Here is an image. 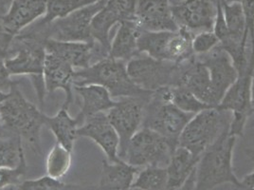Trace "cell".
Returning a JSON list of instances; mask_svg holds the SVG:
<instances>
[{
  "label": "cell",
  "mask_w": 254,
  "mask_h": 190,
  "mask_svg": "<svg viewBox=\"0 0 254 190\" xmlns=\"http://www.w3.org/2000/svg\"><path fill=\"white\" fill-rule=\"evenodd\" d=\"M218 45L219 40L212 31L198 32L192 38V51L196 56L210 53Z\"/></svg>",
  "instance_id": "cell-34"
},
{
  "label": "cell",
  "mask_w": 254,
  "mask_h": 190,
  "mask_svg": "<svg viewBox=\"0 0 254 190\" xmlns=\"http://www.w3.org/2000/svg\"><path fill=\"white\" fill-rule=\"evenodd\" d=\"M13 1L14 0H0V13L2 16L10 9Z\"/></svg>",
  "instance_id": "cell-40"
},
{
  "label": "cell",
  "mask_w": 254,
  "mask_h": 190,
  "mask_svg": "<svg viewBox=\"0 0 254 190\" xmlns=\"http://www.w3.org/2000/svg\"><path fill=\"white\" fill-rule=\"evenodd\" d=\"M2 129H3V127H2V123H1V118H0V133H1Z\"/></svg>",
  "instance_id": "cell-45"
},
{
  "label": "cell",
  "mask_w": 254,
  "mask_h": 190,
  "mask_svg": "<svg viewBox=\"0 0 254 190\" xmlns=\"http://www.w3.org/2000/svg\"><path fill=\"white\" fill-rule=\"evenodd\" d=\"M99 85L112 98H138L148 101L153 93L143 91L135 84L127 73V62L107 56L88 68L75 72V86Z\"/></svg>",
  "instance_id": "cell-2"
},
{
  "label": "cell",
  "mask_w": 254,
  "mask_h": 190,
  "mask_svg": "<svg viewBox=\"0 0 254 190\" xmlns=\"http://www.w3.org/2000/svg\"><path fill=\"white\" fill-rule=\"evenodd\" d=\"M123 22L120 14L110 8L108 5H105L102 10L96 13L91 22V36L95 42L98 43L103 51L109 55L110 52V39L109 34L111 29L116 25Z\"/></svg>",
  "instance_id": "cell-25"
},
{
  "label": "cell",
  "mask_w": 254,
  "mask_h": 190,
  "mask_svg": "<svg viewBox=\"0 0 254 190\" xmlns=\"http://www.w3.org/2000/svg\"><path fill=\"white\" fill-rule=\"evenodd\" d=\"M67 110L62 107L54 116L47 115L46 127L52 130L58 144L72 151L75 140L78 137L77 130L80 127V122L76 117H70Z\"/></svg>",
  "instance_id": "cell-24"
},
{
  "label": "cell",
  "mask_w": 254,
  "mask_h": 190,
  "mask_svg": "<svg viewBox=\"0 0 254 190\" xmlns=\"http://www.w3.org/2000/svg\"><path fill=\"white\" fill-rule=\"evenodd\" d=\"M139 169L125 161L110 163L104 160L98 189L99 190H131Z\"/></svg>",
  "instance_id": "cell-22"
},
{
  "label": "cell",
  "mask_w": 254,
  "mask_h": 190,
  "mask_svg": "<svg viewBox=\"0 0 254 190\" xmlns=\"http://www.w3.org/2000/svg\"><path fill=\"white\" fill-rule=\"evenodd\" d=\"M192 116L155 92L144 106L142 127L158 132L178 147L180 134Z\"/></svg>",
  "instance_id": "cell-7"
},
{
  "label": "cell",
  "mask_w": 254,
  "mask_h": 190,
  "mask_svg": "<svg viewBox=\"0 0 254 190\" xmlns=\"http://www.w3.org/2000/svg\"><path fill=\"white\" fill-rule=\"evenodd\" d=\"M106 3V0H98L53 21L46 26L47 38L58 41L94 42L91 36V22Z\"/></svg>",
  "instance_id": "cell-10"
},
{
  "label": "cell",
  "mask_w": 254,
  "mask_h": 190,
  "mask_svg": "<svg viewBox=\"0 0 254 190\" xmlns=\"http://www.w3.org/2000/svg\"><path fill=\"white\" fill-rule=\"evenodd\" d=\"M131 190H136V189H132Z\"/></svg>",
  "instance_id": "cell-47"
},
{
  "label": "cell",
  "mask_w": 254,
  "mask_h": 190,
  "mask_svg": "<svg viewBox=\"0 0 254 190\" xmlns=\"http://www.w3.org/2000/svg\"><path fill=\"white\" fill-rule=\"evenodd\" d=\"M232 112L211 107L194 114L180 134L179 146L188 149L194 156L212 146L223 134L230 130Z\"/></svg>",
  "instance_id": "cell-5"
},
{
  "label": "cell",
  "mask_w": 254,
  "mask_h": 190,
  "mask_svg": "<svg viewBox=\"0 0 254 190\" xmlns=\"http://www.w3.org/2000/svg\"><path fill=\"white\" fill-rule=\"evenodd\" d=\"M46 41L19 33L13 38L9 54L4 59L5 66L11 75H28L31 77L41 106L44 105L46 94L43 75L47 56Z\"/></svg>",
  "instance_id": "cell-4"
},
{
  "label": "cell",
  "mask_w": 254,
  "mask_h": 190,
  "mask_svg": "<svg viewBox=\"0 0 254 190\" xmlns=\"http://www.w3.org/2000/svg\"><path fill=\"white\" fill-rule=\"evenodd\" d=\"M141 32L136 20H129L120 23L116 35L110 45L109 57L124 62L139 55L138 53V36Z\"/></svg>",
  "instance_id": "cell-21"
},
{
  "label": "cell",
  "mask_w": 254,
  "mask_h": 190,
  "mask_svg": "<svg viewBox=\"0 0 254 190\" xmlns=\"http://www.w3.org/2000/svg\"><path fill=\"white\" fill-rule=\"evenodd\" d=\"M173 87L185 88L203 103L213 107L217 106L208 69L196 55L178 63Z\"/></svg>",
  "instance_id": "cell-13"
},
{
  "label": "cell",
  "mask_w": 254,
  "mask_h": 190,
  "mask_svg": "<svg viewBox=\"0 0 254 190\" xmlns=\"http://www.w3.org/2000/svg\"><path fill=\"white\" fill-rule=\"evenodd\" d=\"M236 140L228 130L202 153L195 169V190H212L224 184L239 183L233 165Z\"/></svg>",
  "instance_id": "cell-3"
},
{
  "label": "cell",
  "mask_w": 254,
  "mask_h": 190,
  "mask_svg": "<svg viewBox=\"0 0 254 190\" xmlns=\"http://www.w3.org/2000/svg\"><path fill=\"white\" fill-rule=\"evenodd\" d=\"M147 101L138 98H124L106 113L120 138L119 156L124 161L128 143L142 127L144 106Z\"/></svg>",
  "instance_id": "cell-11"
},
{
  "label": "cell",
  "mask_w": 254,
  "mask_h": 190,
  "mask_svg": "<svg viewBox=\"0 0 254 190\" xmlns=\"http://www.w3.org/2000/svg\"><path fill=\"white\" fill-rule=\"evenodd\" d=\"M199 157L194 156L188 149L178 146L174 150L167 170V190L182 186L196 168Z\"/></svg>",
  "instance_id": "cell-23"
},
{
  "label": "cell",
  "mask_w": 254,
  "mask_h": 190,
  "mask_svg": "<svg viewBox=\"0 0 254 190\" xmlns=\"http://www.w3.org/2000/svg\"><path fill=\"white\" fill-rule=\"evenodd\" d=\"M170 94L171 102L186 113L194 115L202 110L213 107L203 103L190 91L182 87H170Z\"/></svg>",
  "instance_id": "cell-31"
},
{
  "label": "cell",
  "mask_w": 254,
  "mask_h": 190,
  "mask_svg": "<svg viewBox=\"0 0 254 190\" xmlns=\"http://www.w3.org/2000/svg\"><path fill=\"white\" fill-rule=\"evenodd\" d=\"M43 75L45 88L48 93L53 94L57 90L63 91L65 100L62 107L68 109L73 103L74 68L63 59L47 53Z\"/></svg>",
  "instance_id": "cell-18"
},
{
  "label": "cell",
  "mask_w": 254,
  "mask_h": 190,
  "mask_svg": "<svg viewBox=\"0 0 254 190\" xmlns=\"http://www.w3.org/2000/svg\"><path fill=\"white\" fill-rule=\"evenodd\" d=\"M8 96V93H3V92H0V105L3 103V101L7 98Z\"/></svg>",
  "instance_id": "cell-43"
},
{
  "label": "cell",
  "mask_w": 254,
  "mask_h": 190,
  "mask_svg": "<svg viewBox=\"0 0 254 190\" xmlns=\"http://www.w3.org/2000/svg\"><path fill=\"white\" fill-rule=\"evenodd\" d=\"M178 63L158 60L141 53L127 63V73L139 89L155 93L165 87H173Z\"/></svg>",
  "instance_id": "cell-9"
},
{
  "label": "cell",
  "mask_w": 254,
  "mask_h": 190,
  "mask_svg": "<svg viewBox=\"0 0 254 190\" xmlns=\"http://www.w3.org/2000/svg\"><path fill=\"white\" fill-rule=\"evenodd\" d=\"M0 190H21L19 186H11V187H7L4 189H1Z\"/></svg>",
  "instance_id": "cell-44"
},
{
  "label": "cell",
  "mask_w": 254,
  "mask_h": 190,
  "mask_svg": "<svg viewBox=\"0 0 254 190\" xmlns=\"http://www.w3.org/2000/svg\"><path fill=\"white\" fill-rule=\"evenodd\" d=\"M174 32H148L141 30L138 36V53L167 61L170 40Z\"/></svg>",
  "instance_id": "cell-26"
},
{
  "label": "cell",
  "mask_w": 254,
  "mask_h": 190,
  "mask_svg": "<svg viewBox=\"0 0 254 190\" xmlns=\"http://www.w3.org/2000/svg\"><path fill=\"white\" fill-rule=\"evenodd\" d=\"M46 9L47 0H14L0 23L6 32L15 37L43 17Z\"/></svg>",
  "instance_id": "cell-19"
},
{
  "label": "cell",
  "mask_w": 254,
  "mask_h": 190,
  "mask_svg": "<svg viewBox=\"0 0 254 190\" xmlns=\"http://www.w3.org/2000/svg\"><path fill=\"white\" fill-rule=\"evenodd\" d=\"M1 18H2V14L0 13V22H1Z\"/></svg>",
  "instance_id": "cell-46"
},
{
  "label": "cell",
  "mask_w": 254,
  "mask_h": 190,
  "mask_svg": "<svg viewBox=\"0 0 254 190\" xmlns=\"http://www.w3.org/2000/svg\"><path fill=\"white\" fill-rule=\"evenodd\" d=\"M252 105L254 110V69L253 77H252Z\"/></svg>",
  "instance_id": "cell-42"
},
{
  "label": "cell",
  "mask_w": 254,
  "mask_h": 190,
  "mask_svg": "<svg viewBox=\"0 0 254 190\" xmlns=\"http://www.w3.org/2000/svg\"><path fill=\"white\" fill-rule=\"evenodd\" d=\"M23 160L22 138L3 128L0 133V168H16Z\"/></svg>",
  "instance_id": "cell-27"
},
{
  "label": "cell",
  "mask_w": 254,
  "mask_h": 190,
  "mask_svg": "<svg viewBox=\"0 0 254 190\" xmlns=\"http://www.w3.org/2000/svg\"><path fill=\"white\" fill-rule=\"evenodd\" d=\"M138 0H106V5L117 11L123 21L135 20Z\"/></svg>",
  "instance_id": "cell-35"
},
{
  "label": "cell",
  "mask_w": 254,
  "mask_h": 190,
  "mask_svg": "<svg viewBox=\"0 0 254 190\" xmlns=\"http://www.w3.org/2000/svg\"><path fill=\"white\" fill-rule=\"evenodd\" d=\"M196 169V168H195ZM168 190H195V169L190 175V177L186 180V182L177 189Z\"/></svg>",
  "instance_id": "cell-39"
},
{
  "label": "cell",
  "mask_w": 254,
  "mask_h": 190,
  "mask_svg": "<svg viewBox=\"0 0 254 190\" xmlns=\"http://www.w3.org/2000/svg\"><path fill=\"white\" fill-rule=\"evenodd\" d=\"M46 52L53 54L71 65L74 69L84 70L88 68L94 56L99 60L107 57L101 46L95 42H70L47 39Z\"/></svg>",
  "instance_id": "cell-17"
},
{
  "label": "cell",
  "mask_w": 254,
  "mask_h": 190,
  "mask_svg": "<svg viewBox=\"0 0 254 190\" xmlns=\"http://www.w3.org/2000/svg\"><path fill=\"white\" fill-rule=\"evenodd\" d=\"M233 190H254V170L241 181L239 180V183L233 186Z\"/></svg>",
  "instance_id": "cell-38"
},
{
  "label": "cell",
  "mask_w": 254,
  "mask_h": 190,
  "mask_svg": "<svg viewBox=\"0 0 254 190\" xmlns=\"http://www.w3.org/2000/svg\"><path fill=\"white\" fill-rule=\"evenodd\" d=\"M26 159L16 168H0V190L11 187L19 186L25 181L24 178L27 173Z\"/></svg>",
  "instance_id": "cell-33"
},
{
  "label": "cell",
  "mask_w": 254,
  "mask_h": 190,
  "mask_svg": "<svg viewBox=\"0 0 254 190\" xmlns=\"http://www.w3.org/2000/svg\"><path fill=\"white\" fill-rule=\"evenodd\" d=\"M197 57L208 69L212 93L218 106L228 90L238 79V71L229 54L223 50L220 45L216 46L210 53Z\"/></svg>",
  "instance_id": "cell-14"
},
{
  "label": "cell",
  "mask_w": 254,
  "mask_h": 190,
  "mask_svg": "<svg viewBox=\"0 0 254 190\" xmlns=\"http://www.w3.org/2000/svg\"><path fill=\"white\" fill-rule=\"evenodd\" d=\"M17 84L12 85L7 98L0 105L2 127L19 135L41 153L40 132L46 126L47 115L24 97Z\"/></svg>",
  "instance_id": "cell-1"
},
{
  "label": "cell",
  "mask_w": 254,
  "mask_h": 190,
  "mask_svg": "<svg viewBox=\"0 0 254 190\" xmlns=\"http://www.w3.org/2000/svg\"><path fill=\"white\" fill-rule=\"evenodd\" d=\"M13 38L14 37L6 32L0 23V59L4 60L7 58Z\"/></svg>",
  "instance_id": "cell-36"
},
{
  "label": "cell",
  "mask_w": 254,
  "mask_h": 190,
  "mask_svg": "<svg viewBox=\"0 0 254 190\" xmlns=\"http://www.w3.org/2000/svg\"><path fill=\"white\" fill-rule=\"evenodd\" d=\"M177 146L158 132L141 127L130 139L124 161L136 168H166Z\"/></svg>",
  "instance_id": "cell-6"
},
{
  "label": "cell",
  "mask_w": 254,
  "mask_h": 190,
  "mask_svg": "<svg viewBox=\"0 0 254 190\" xmlns=\"http://www.w3.org/2000/svg\"><path fill=\"white\" fill-rule=\"evenodd\" d=\"M78 137H86L103 149L106 153L108 162L120 163V138L115 128L109 122L106 112L97 113L87 117L77 130Z\"/></svg>",
  "instance_id": "cell-15"
},
{
  "label": "cell",
  "mask_w": 254,
  "mask_h": 190,
  "mask_svg": "<svg viewBox=\"0 0 254 190\" xmlns=\"http://www.w3.org/2000/svg\"><path fill=\"white\" fill-rule=\"evenodd\" d=\"M74 90L83 100L82 108L76 116L80 122V126L87 117L108 111L116 105L117 101L113 100L107 90L102 86L94 84L75 86Z\"/></svg>",
  "instance_id": "cell-20"
},
{
  "label": "cell",
  "mask_w": 254,
  "mask_h": 190,
  "mask_svg": "<svg viewBox=\"0 0 254 190\" xmlns=\"http://www.w3.org/2000/svg\"><path fill=\"white\" fill-rule=\"evenodd\" d=\"M13 84L15 82L11 81V74H9L4 60L0 59V92L8 93Z\"/></svg>",
  "instance_id": "cell-37"
},
{
  "label": "cell",
  "mask_w": 254,
  "mask_h": 190,
  "mask_svg": "<svg viewBox=\"0 0 254 190\" xmlns=\"http://www.w3.org/2000/svg\"><path fill=\"white\" fill-rule=\"evenodd\" d=\"M254 69V56H250L248 70L239 75L238 79L228 90L216 106L220 110L232 112L230 134L235 137L243 136L247 121L254 113L252 105V77Z\"/></svg>",
  "instance_id": "cell-8"
},
{
  "label": "cell",
  "mask_w": 254,
  "mask_h": 190,
  "mask_svg": "<svg viewBox=\"0 0 254 190\" xmlns=\"http://www.w3.org/2000/svg\"><path fill=\"white\" fill-rule=\"evenodd\" d=\"M21 190H99L98 187L65 184L61 180L43 176L34 180H25L19 185Z\"/></svg>",
  "instance_id": "cell-32"
},
{
  "label": "cell",
  "mask_w": 254,
  "mask_h": 190,
  "mask_svg": "<svg viewBox=\"0 0 254 190\" xmlns=\"http://www.w3.org/2000/svg\"><path fill=\"white\" fill-rule=\"evenodd\" d=\"M179 1V0H178ZM213 1H217V0H213Z\"/></svg>",
  "instance_id": "cell-48"
},
{
  "label": "cell",
  "mask_w": 254,
  "mask_h": 190,
  "mask_svg": "<svg viewBox=\"0 0 254 190\" xmlns=\"http://www.w3.org/2000/svg\"><path fill=\"white\" fill-rule=\"evenodd\" d=\"M172 11L179 27L193 34L213 30L217 12L216 1L179 0L172 2Z\"/></svg>",
  "instance_id": "cell-12"
},
{
  "label": "cell",
  "mask_w": 254,
  "mask_h": 190,
  "mask_svg": "<svg viewBox=\"0 0 254 190\" xmlns=\"http://www.w3.org/2000/svg\"><path fill=\"white\" fill-rule=\"evenodd\" d=\"M135 20L139 28L148 32H177L171 0H138Z\"/></svg>",
  "instance_id": "cell-16"
},
{
  "label": "cell",
  "mask_w": 254,
  "mask_h": 190,
  "mask_svg": "<svg viewBox=\"0 0 254 190\" xmlns=\"http://www.w3.org/2000/svg\"><path fill=\"white\" fill-rule=\"evenodd\" d=\"M245 152H246L248 158L250 159L251 161L254 162V149H252V148H246V149H245Z\"/></svg>",
  "instance_id": "cell-41"
},
{
  "label": "cell",
  "mask_w": 254,
  "mask_h": 190,
  "mask_svg": "<svg viewBox=\"0 0 254 190\" xmlns=\"http://www.w3.org/2000/svg\"><path fill=\"white\" fill-rule=\"evenodd\" d=\"M72 151L56 143L46 159L47 175L61 179L68 172L72 162Z\"/></svg>",
  "instance_id": "cell-29"
},
{
  "label": "cell",
  "mask_w": 254,
  "mask_h": 190,
  "mask_svg": "<svg viewBox=\"0 0 254 190\" xmlns=\"http://www.w3.org/2000/svg\"><path fill=\"white\" fill-rule=\"evenodd\" d=\"M166 168L146 167L139 169L132 189L139 190H167Z\"/></svg>",
  "instance_id": "cell-30"
},
{
  "label": "cell",
  "mask_w": 254,
  "mask_h": 190,
  "mask_svg": "<svg viewBox=\"0 0 254 190\" xmlns=\"http://www.w3.org/2000/svg\"><path fill=\"white\" fill-rule=\"evenodd\" d=\"M96 1L98 0H47L46 13L34 23L40 26H48Z\"/></svg>",
  "instance_id": "cell-28"
}]
</instances>
